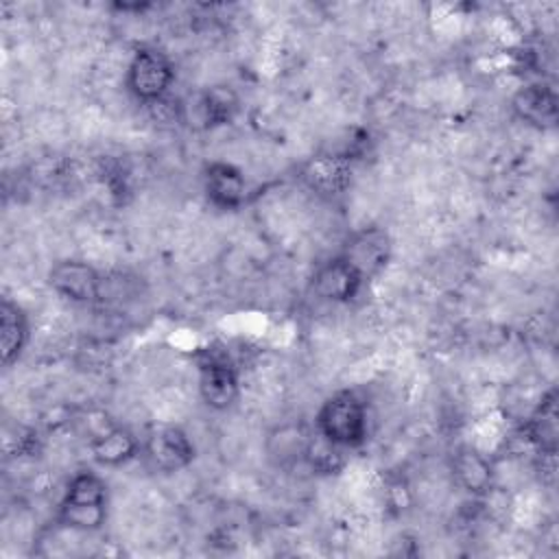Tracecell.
Instances as JSON below:
<instances>
[{"mask_svg":"<svg viewBox=\"0 0 559 559\" xmlns=\"http://www.w3.org/2000/svg\"><path fill=\"white\" fill-rule=\"evenodd\" d=\"M317 432L338 448L360 445L367 437L365 402L352 391H338L317 413Z\"/></svg>","mask_w":559,"mask_h":559,"instance_id":"1","label":"cell"},{"mask_svg":"<svg viewBox=\"0 0 559 559\" xmlns=\"http://www.w3.org/2000/svg\"><path fill=\"white\" fill-rule=\"evenodd\" d=\"M107 515V487L94 472H79L59 504V522L70 528L96 531Z\"/></svg>","mask_w":559,"mask_h":559,"instance_id":"2","label":"cell"},{"mask_svg":"<svg viewBox=\"0 0 559 559\" xmlns=\"http://www.w3.org/2000/svg\"><path fill=\"white\" fill-rule=\"evenodd\" d=\"M175 81V68L170 59L157 48H140L127 70L129 90L144 103H155L168 94Z\"/></svg>","mask_w":559,"mask_h":559,"instance_id":"3","label":"cell"},{"mask_svg":"<svg viewBox=\"0 0 559 559\" xmlns=\"http://www.w3.org/2000/svg\"><path fill=\"white\" fill-rule=\"evenodd\" d=\"M199 393L210 408L223 411L238 395V373L231 362L216 354L205 352L199 360Z\"/></svg>","mask_w":559,"mask_h":559,"instance_id":"4","label":"cell"},{"mask_svg":"<svg viewBox=\"0 0 559 559\" xmlns=\"http://www.w3.org/2000/svg\"><path fill=\"white\" fill-rule=\"evenodd\" d=\"M48 284L52 286L55 293H59L72 301L87 304V301H94L96 297H100L103 280L96 273V269L90 266L87 262L63 260L50 269Z\"/></svg>","mask_w":559,"mask_h":559,"instance_id":"5","label":"cell"},{"mask_svg":"<svg viewBox=\"0 0 559 559\" xmlns=\"http://www.w3.org/2000/svg\"><path fill=\"white\" fill-rule=\"evenodd\" d=\"M360 284V273L343 255L321 264L312 275V290L328 301H349Z\"/></svg>","mask_w":559,"mask_h":559,"instance_id":"6","label":"cell"},{"mask_svg":"<svg viewBox=\"0 0 559 559\" xmlns=\"http://www.w3.org/2000/svg\"><path fill=\"white\" fill-rule=\"evenodd\" d=\"M146 452L155 467L175 472L186 467L194 459V448L188 435L177 426H164L155 430L146 441Z\"/></svg>","mask_w":559,"mask_h":559,"instance_id":"7","label":"cell"},{"mask_svg":"<svg viewBox=\"0 0 559 559\" xmlns=\"http://www.w3.org/2000/svg\"><path fill=\"white\" fill-rule=\"evenodd\" d=\"M203 181H205V194L216 207L231 210L245 201L247 181L242 173L227 162L210 164L205 168Z\"/></svg>","mask_w":559,"mask_h":559,"instance_id":"8","label":"cell"},{"mask_svg":"<svg viewBox=\"0 0 559 559\" xmlns=\"http://www.w3.org/2000/svg\"><path fill=\"white\" fill-rule=\"evenodd\" d=\"M343 258L365 280L367 275H373L380 266H384L389 258V238L382 229H365L352 238Z\"/></svg>","mask_w":559,"mask_h":559,"instance_id":"9","label":"cell"},{"mask_svg":"<svg viewBox=\"0 0 559 559\" xmlns=\"http://www.w3.org/2000/svg\"><path fill=\"white\" fill-rule=\"evenodd\" d=\"M515 114L535 127H552L557 122V96L548 85H528L513 98Z\"/></svg>","mask_w":559,"mask_h":559,"instance_id":"10","label":"cell"},{"mask_svg":"<svg viewBox=\"0 0 559 559\" xmlns=\"http://www.w3.org/2000/svg\"><path fill=\"white\" fill-rule=\"evenodd\" d=\"M452 474L454 480L474 496H483L491 489L493 483V469L491 463L476 450L463 448L452 459Z\"/></svg>","mask_w":559,"mask_h":559,"instance_id":"11","label":"cell"},{"mask_svg":"<svg viewBox=\"0 0 559 559\" xmlns=\"http://www.w3.org/2000/svg\"><path fill=\"white\" fill-rule=\"evenodd\" d=\"M26 338H28L26 314L11 299H2V304H0V352H2L4 365H11L20 356Z\"/></svg>","mask_w":559,"mask_h":559,"instance_id":"12","label":"cell"},{"mask_svg":"<svg viewBox=\"0 0 559 559\" xmlns=\"http://www.w3.org/2000/svg\"><path fill=\"white\" fill-rule=\"evenodd\" d=\"M90 450H92V456L98 463H103V465H120V463H124V461L135 456L138 441H135V437L129 430L111 426V428H107L105 432L96 435L90 441Z\"/></svg>","mask_w":559,"mask_h":559,"instance_id":"13","label":"cell"},{"mask_svg":"<svg viewBox=\"0 0 559 559\" xmlns=\"http://www.w3.org/2000/svg\"><path fill=\"white\" fill-rule=\"evenodd\" d=\"M526 439L539 450V452H555L557 448V402L555 391H550L537 411L528 417L524 426Z\"/></svg>","mask_w":559,"mask_h":559,"instance_id":"14","label":"cell"},{"mask_svg":"<svg viewBox=\"0 0 559 559\" xmlns=\"http://www.w3.org/2000/svg\"><path fill=\"white\" fill-rule=\"evenodd\" d=\"M236 109H238V98L225 85H214L199 98V111L207 127L229 122Z\"/></svg>","mask_w":559,"mask_h":559,"instance_id":"15","label":"cell"},{"mask_svg":"<svg viewBox=\"0 0 559 559\" xmlns=\"http://www.w3.org/2000/svg\"><path fill=\"white\" fill-rule=\"evenodd\" d=\"M345 170L341 168L338 159L332 157H321L317 162H312L306 170V177L310 179L312 186L317 188H325V190H336L341 186Z\"/></svg>","mask_w":559,"mask_h":559,"instance_id":"16","label":"cell"}]
</instances>
